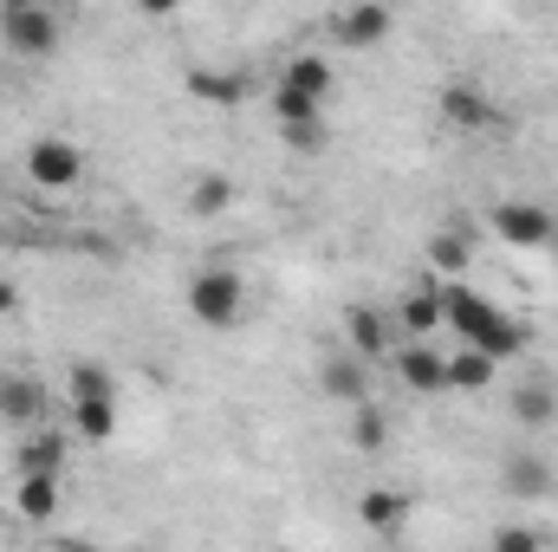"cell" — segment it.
<instances>
[{
    "label": "cell",
    "instance_id": "obj_29",
    "mask_svg": "<svg viewBox=\"0 0 558 552\" xmlns=\"http://www.w3.org/2000/svg\"><path fill=\"white\" fill-rule=\"evenodd\" d=\"M175 7H182V0H137V13H149V20H169Z\"/></svg>",
    "mask_w": 558,
    "mask_h": 552
},
{
    "label": "cell",
    "instance_id": "obj_19",
    "mask_svg": "<svg viewBox=\"0 0 558 552\" xmlns=\"http://www.w3.org/2000/svg\"><path fill=\"white\" fill-rule=\"evenodd\" d=\"M46 410V384L39 377H0V422H39Z\"/></svg>",
    "mask_w": 558,
    "mask_h": 552
},
{
    "label": "cell",
    "instance_id": "obj_7",
    "mask_svg": "<svg viewBox=\"0 0 558 552\" xmlns=\"http://www.w3.org/2000/svg\"><path fill=\"white\" fill-rule=\"evenodd\" d=\"M0 33L20 59H52L59 52V13L52 7H7L0 13Z\"/></svg>",
    "mask_w": 558,
    "mask_h": 552
},
{
    "label": "cell",
    "instance_id": "obj_12",
    "mask_svg": "<svg viewBox=\"0 0 558 552\" xmlns=\"http://www.w3.org/2000/svg\"><path fill=\"white\" fill-rule=\"evenodd\" d=\"M318 384H325L331 404H364V397H371V358H357V351L344 345V351H331V358L318 364Z\"/></svg>",
    "mask_w": 558,
    "mask_h": 552
},
{
    "label": "cell",
    "instance_id": "obj_5",
    "mask_svg": "<svg viewBox=\"0 0 558 552\" xmlns=\"http://www.w3.org/2000/svg\"><path fill=\"white\" fill-rule=\"evenodd\" d=\"M435 118H441L448 131H461V137L500 131V105H494V92L474 85V79H448V85L435 92Z\"/></svg>",
    "mask_w": 558,
    "mask_h": 552
},
{
    "label": "cell",
    "instance_id": "obj_28",
    "mask_svg": "<svg viewBox=\"0 0 558 552\" xmlns=\"http://www.w3.org/2000/svg\"><path fill=\"white\" fill-rule=\"evenodd\" d=\"M13 312H20V286L0 274V319H13Z\"/></svg>",
    "mask_w": 558,
    "mask_h": 552
},
{
    "label": "cell",
    "instance_id": "obj_16",
    "mask_svg": "<svg viewBox=\"0 0 558 552\" xmlns=\"http://www.w3.org/2000/svg\"><path fill=\"white\" fill-rule=\"evenodd\" d=\"M494 377H500V358L494 351H481V345H454L448 351V391L468 397V391H487Z\"/></svg>",
    "mask_w": 558,
    "mask_h": 552
},
{
    "label": "cell",
    "instance_id": "obj_31",
    "mask_svg": "<svg viewBox=\"0 0 558 552\" xmlns=\"http://www.w3.org/2000/svg\"><path fill=\"white\" fill-rule=\"evenodd\" d=\"M52 7H78V0H52Z\"/></svg>",
    "mask_w": 558,
    "mask_h": 552
},
{
    "label": "cell",
    "instance_id": "obj_26",
    "mask_svg": "<svg viewBox=\"0 0 558 552\" xmlns=\"http://www.w3.org/2000/svg\"><path fill=\"white\" fill-rule=\"evenodd\" d=\"M72 397H118V377H111V364H98V358L72 364Z\"/></svg>",
    "mask_w": 558,
    "mask_h": 552
},
{
    "label": "cell",
    "instance_id": "obj_24",
    "mask_svg": "<svg viewBox=\"0 0 558 552\" xmlns=\"http://www.w3.org/2000/svg\"><path fill=\"white\" fill-rule=\"evenodd\" d=\"M65 448H72V435H59V429H33V435L20 442L13 468H65Z\"/></svg>",
    "mask_w": 558,
    "mask_h": 552
},
{
    "label": "cell",
    "instance_id": "obj_17",
    "mask_svg": "<svg viewBox=\"0 0 558 552\" xmlns=\"http://www.w3.org/2000/svg\"><path fill=\"white\" fill-rule=\"evenodd\" d=\"M279 85H292V92H305V98H318V105H331V59L325 52H299V59H286V72H279Z\"/></svg>",
    "mask_w": 558,
    "mask_h": 552
},
{
    "label": "cell",
    "instance_id": "obj_27",
    "mask_svg": "<svg viewBox=\"0 0 558 552\" xmlns=\"http://www.w3.org/2000/svg\"><path fill=\"white\" fill-rule=\"evenodd\" d=\"M546 540H553L546 527H500V533H494L487 547H494V552H539Z\"/></svg>",
    "mask_w": 558,
    "mask_h": 552
},
{
    "label": "cell",
    "instance_id": "obj_8",
    "mask_svg": "<svg viewBox=\"0 0 558 552\" xmlns=\"http://www.w3.org/2000/svg\"><path fill=\"white\" fill-rule=\"evenodd\" d=\"M59 501H65V468H13V507H20V520L46 527L59 514Z\"/></svg>",
    "mask_w": 558,
    "mask_h": 552
},
{
    "label": "cell",
    "instance_id": "obj_15",
    "mask_svg": "<svg viewBox=\"0 0 558 552\" xmlns=\"http://www.w3.org/2000/svg\"><path fill=\"white\" fill-rule=\"evenodd\" d=\"M344 345L377 364V358L390 351V319H384L377 305H351V312H344Z\"/></svg>",
    "mask_w": 558,
    "mask_h": 552
},
{
    "label": "cell",
    "instance_id": "obj_4",
    "mask_svg": "<svg viewBox=\"0 0 558 552\" xmlns=\"http://www.w3.org/2000/svg\"><path fill=\"white\" fill-rule=\"evenodd\" d=\"M487 228H494V241H500V248H513V254H533V248H553V241H558V215H553V208H539V202H520V195L494 202Z\"/></svg>",
    "mask_w": 558,
    "mask_h": 552
},
{
    "label": "cell",
    "instance_id": "obj_11",
    "mask_svg": "<svg viewBox=\"0 0 558 552\" xmlns=\"http://www.w3.org/2000/svg\"><path fill=\"white\" fill-rule=\"evenodd\" d=\"M441 279L428 274L416 286H403V299H397V325H403V338H435L441 332Z\"/></svg>",
    "mask_w": 558,
    "mask_h": 552
},
{
    "label": "cell",
    "instance_id": "obj_14",
    "mask_svg": "<svg viewBox=\"0 0 558 552\" xmlns=\"http://www.w3.org/2000/svg\"><path fill=\"white\" fill-rule=\"evenodd\" d=\"M234 195H241V182H234L228 169H202V176L189 182V215H195V221H221V215L234 208Z\"/></svg>",
    "mask_w": 558,
    "mask_h": 552
},
{
    "label": "cell",
    "instance_id": "obj_13",
    "mask_svg": "<svg viewBox=\"0 0 558 552\" xmlns=\"http://www.w3.org/2000/svg\"><path fill=\"white\" fill-rule=\"evenodd\" d=\"M357 520H364L371 533L397 540V533H403V520H410V494H403V488H384V481H377V488H364V494H357Z\"/></svg>",
    "mask_w": 558,
    "mask_h": 552
},
{
    "label": "cell",
    "instance_id": "obj_25",
    "mask_svg": "<svg viewBox=\"0 0 558 552\" xmlns=\"http://www.w3.org/2000/svg\"><path fill=\"white\" fill-rule=\"evenodd\" d=\"M274 124L279 131H299V124H325V105L292 92V85H274Z\"/></svg>",
    "mask_w": 558,
    "mask_h": 552
},
{
    "label": "cell",
    "instance_id": "obj_21",
    "mask_svg": "<svg viewBox=\"0 0 558 552\" xmlns=\"http://www.w3.org/2000/svg\"><path fill=\"white\" fill-rule=\"evenodd\" d=\"M351 448H357V455H384V448H390V416L377 410V397L351 404Z\"/></svg>",
    "mask_w": 558,
    "mask_h": 552
},
{
    "label": "cell",
    "instance_id": "obj_9",
    "mask_svg": "<svg viewBox=\"0 0 558 552\" xmlns=\"http://www.w3.org/2000/svg\"><path fill=\"white\" fill-rule=\"evenodd\" d=\"M500 488H507V501H546V494H558V468L539 448H507Z\"/></svg>",
    "mask_w": 558,
    "mask_h": 552
},
{
    "label": "cell",
    "instance_id": "obj_22",
    "mask_svg": "<svg viewBox=\"0 0 558 552\" xmlns=\"http://www.w3.org/2000/svg\"><path fill=\"white\" fill-rule=\"evenodd\" d=\"M422 261H428V274H435V279H461V274H468V261H474V248L448 228V235H428Z\"/></svg>",
    "mask_w": 558,
    "mask_h": 552
},
{
    "label": "cell",
    "instance_id": "obj_30",
    "mask_svg": "<svg viewBox=\"0 0 558 552\" xmlns=\"http://www.w3.org/2000/svg\"><path fill=\"white\" fill-rule=\"evenodd\" d=\"M7 7H52V0H0V13H7Z\"/></svg>",
    "mask_w": 558,
    "mask_h": 552
},
{
    "label": "cell",
    "instance_id": "obj_6",
    "mask_svg": "<svg viewBox=\"0 0 558 552\" xmlns=\"http://www.w3.org/2000/svg\"><path fill=\"white\" fill-rule=\"evenodd\" d=\"M397 377H403L410 397H454V391H448V351H441L435 338L397 345Z\"/></svg>",
    "mask_w": 558,
    "mask_h": 552
},
{
    "label": "cell",
    "instance_id": "obj_3",
    "mask_svg": "<svg viewBox=\"0 0 558 552\" xmlns=\"http://www.w3.org/2000/svg\"><path fill=\"white\" fill-rule=\"evenodd\" d=\"M26 182H33L39 195H72V189L85 182V149L72 137H59V131L33 137L26 143Z\"/></svg>",
    "mask_w": 558,
    "mask_h": 552
},
{
    "label": "cell",
    "instance_id": "obj_2",
    "mask_svg": "<svg viewBox=\"0 0 558 552\" xmlns=\"http://www.w3.org/2000/svg\"><path fill=\"white\" fill-rule=\"evenodd\" d=\"M241 305H247V279L234 267H202L189 279V319L208 325V332H234L241 325Z\"/></svg>",
    "mask_w": 558,
    "mask_h": 552
},
{
    "label": "cell",
    "instance_id": "obj_18",
    "mask_svg": "<svg viewBox=\"0 0 558 552\" xmlns=\"http://www.w3.org/2000/svg\"><path fill=\"white\" fill-rule=\"evenodd\" d=\"M118 404L124 397H72V435L78 442H111L118 435Z\"/></svg>",
    "mask_w": 558,
    "mask_h": 552
},
{
    "label": "cell",
    "instance_id": "obj_1",
    "mask_svg": "<svg viewBox=\"0 0 558 552\" xmlns=\"http://www.w3.org/2000/svg\"><path fill=\"white\" fill-rule=\"evenodd\" d=\"M441 325L461 338V345H481V351H494V358H513L520 345H526V325L500 305V299H487V292H474L468 279H441Z\"/></svg>",
    "mask_w": 558,
    "mask_h": 552
},
{
    "label": "cell",
    "instance_id": "obj_20",
    "mask_svg": "<svg viewBox=\"0 0 558 552\" xmlns=\"http://www.w3.org/2000/svg\"><path fill=\"white\" fill-rule=\"evenodd\" d=\"M513 422H520L526 435H546V429L558 422L553 384H520V391H513Z\"/></svg>",
    "mask_w": 558,
    "mask_h": 552
},
{
    "label": "cell",
    "instance_id": "obj_23",
    "mask_svg": "<svg viewBox=\"0 0 558 552\" xmlns=\"http://www.w3.org/2000/svg\"><path fill=\"white\" fill-rule=\"evenodd\" d=\"M189 98H202V105H241V98H247V79H241V72H208V65H195V72H189Z\"/></svg>",
    "mask_w": 558,
    "mask_h": 552
},
{
    "label": "cell",
    "instance_id": "obj_10",
    "mask_svg": "<svg viewBox=\"0 0 558 552\" xmlns=\"http://www.w3.org/2000/svg\"><path fill=\"white\" fill-rule=\"evenodd\" d=\"M331 33H338L344 52H371V46H384V39L397 33V13H390V0H357V7L338 13Z\"/></svg>",
    "mask_w": 558,
    "mask_h": 552
}]
</instances>
